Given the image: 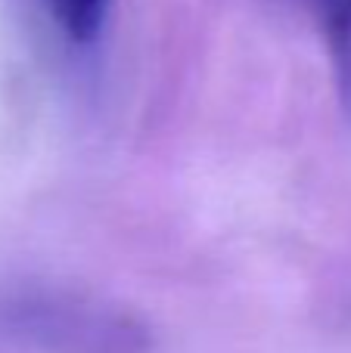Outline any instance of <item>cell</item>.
<instances>
[{"label": "cell", "instance_id": "3957f363", "mask_svg": "<svg viewBox=\"0 0 351 353\" xmlns=\"http://www.w3.org/2000/svg\"><path fill=\"white\" fill-rule=\"evenodd\" d=\"M109 3L112 0H47L59 28L78 43H91L99 34Z\"/></svg>", "mask_w": 351, "mask_h": 353}, {"label": "cell", "instance_id": "6da1fadb", "mask_svg": "<svg viewBox=\"0 0 351 353\" xmlns=\"http://www.w3.org/2000/svg\"><path fill=\"white\" fill-rule=\"evenodd\" d=\"M0 335L41 353H149L140 313L78 288H19L0 298Z\"/></svg>", "mask_w": 351, "mask_h": 353}, {"label": "cell", "instance_id": "7a4b0ae2", "mask_svg": "<svg viewBox=\"0 0 351 353\" xmlns=\"http://www.w3.org/2000/svg\"><path fill=\"white\" fill-rule=\"evenodd\" d=\"M330 47L342 103L351 112V0H302Z\"/></svg>", "mask_w": 351, "mask_h": 353}]
</instances>
